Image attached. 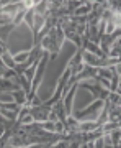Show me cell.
Returning a JSON list of instances; mask_svg holds the SVG:
<instances>
[{
	"mask_svg": "<svg viewBox=\"0 0 121 148\" xmlns=\"http://www.w3.org/2000/svg\"><path fill=\"white\" fill-rule=\"evenodd\" d=\"M64 40H66V36H64V30L61 27H56V28H53L51 32L47 33L46 36L43 38L41 46H43V49H44L46 53H49L51 59H56L57 58V54H59V51H61V48H62Z\"/></svg>",
	"mask_w": 121,
	"mask_h": 148,
	"instance_id": "cell-1",
	"label": "cell"
},
{
	"mask_svg": "<svg viewBox=\"0 0 121 148\" xmlns=\"http://www.w3.org/2000/svg\"><path fill=\"white\" fill-rule=\"evenodd\" d=\"M103 104H105V101H95L85 110H80V112L74 110L72 117L77 119L79 122H95L98 119V115H100V109H103Z\"/></svg>",
	"mask_w": 121,
	"mask_h": 148,
	"instance_id": "cell-2",
	"label": "cell"
},
{
	"mask_svg": "<svg viewBox=\"0 0 121 148\" xmlns=\"http://www.w3.org/2000/svg\"><path fill=\"white\" fill-rule=\"evenodd\" d=\"M101 125L98 123V122H80V132L84 133H89V132H93V130H97V128H100Z\"/></svg>",
	"mask_w": 121,
	"mask_h": 148,
	"instance_id": "cell-4",
	"label": "cell"
},
{
	"mask_svg": "<svg viewBox=\"0 0 121 148\" xmlns=\"http://www.w3.org/2000/svg\"><path fill=\"white\" fill-rule=\"evenodd\" d=\"M108 101H110L111 106H118V107H121V95L118 94V92H111L110 97H108Z\"/></svg>",
	"mask_w": 121,
	"mask_h": 148,
	"instance_id": "cell-7",
	"label": "cell"
},
{
	"mask_svg": "<svg viewBox=\"0 0 121 148\" xmlns=\"http://www.w3.org/2000/svg\"><path fill=\"white\" fill-rule=\"evenodd\" d=\"M5 148H15V147H10V145H7V147Z\"/></svg>",
	"mask_w": 121,
	"mask_h": 148,
	"instance_id": "cell-8",
	"label": "cell"
},
{
	"mask_svg": "<svg viewBox=\"0 0 121 148\" xmlns=\"http://www.w3.org/2000/svg\"><path fill=\"white\" fill-rule=\"evenodd\" d=\"M11 95H13V99H15L16 106L25 107V104H26V94H25V90H23V89L15 90V92H11Z\"/></svg>",
	"mask_w": 121,
	"mask_h": 148,
	"instance_id": "cell-5",
	"label": "cell"
},
{
	"mask_svg": "<svg viewBox=\"0 0 121 148\" xmlns=\"http://www.w3.org/2000/svg\"><path fill=\"white\" fill-rule=\"evenodd\" d=\"M120 143H121V142H120Z\"/></svg>",
	"mask_w": 121,
	"mask_h": 148,
	"instance_id": "cell-9",
	"label": "cell"
},
{
	"mask_svg": "<svg viewBox=\"0 0 121 148\" xmlns=\"http://www.w3.org/2000/svg\"><path fill=\"white\" fill-rule=\"evenodd\" d=\"M64 36L67 40H70L72 43H75L77 48H82V36H79L75 32H64Z\"/></svg>",
	"mask_w": 121,
	"mask_h": 148,
	"instance_id": "cell-6",
	"label": "cell"
},
{
	"mask_svg": "<svg viewBox=\"0 0 121 148\" xmlns=\"http://www.w3.org/2000/svg\"><path fill=\"white\" fill-rule=\"evenodd\" d=\"M79 87H84V89L90 90L92 94H93V102L95 101H106L108 97H110L111 94V90L110 89H106V87H103V86L100 84V82H97L95 81V84H89L87 81H84V82H79Z\"/></svg>",
	"mask_w": 121,
	"mask_h": 148,
	"instance_id": "cell-3",
	"label": "cell"
}]
</instances>
